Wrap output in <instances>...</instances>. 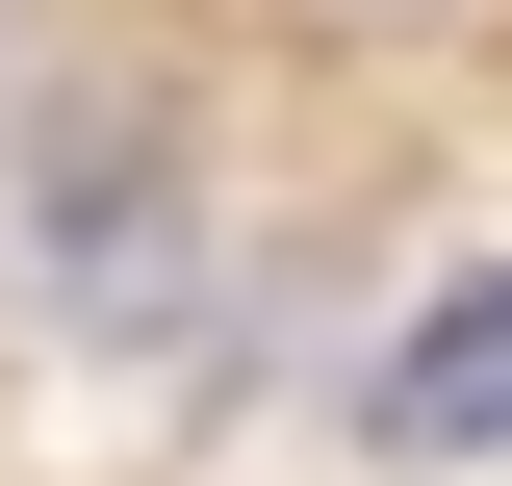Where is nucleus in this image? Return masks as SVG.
<instances>
[{"mask_svg":"<svg viewBox=\"0 0 512 486\" xmlns=\"http://www.w3.org/2000/svg\"><path fill=\"white\" fill-rule=\"evenodd\" d=\"M384 461H512V256L410 307V359H384Z\"/></svg>","mask_w":512,"mask_h":486,"instance_id":"nucleus-1","label":"nucleus"}]
</instances>
